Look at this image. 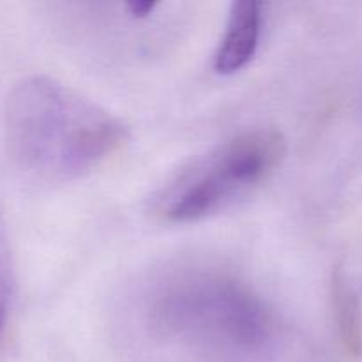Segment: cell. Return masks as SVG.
<instances>
[{
    "mask_svg": "<svg viewBox=\"0 0 362 362\" xmlns=\"http://www.w3.org/2000/svg\"><path fill=\"white\" fill-rule=\"evenodd\" d=\"M6 134L21 170L57 182L92 172L127 141L119 119L46 76L27 78L11 92Z\"/></svg>",
    "mask_w": 362,
    "mask_h": 362,
    "instance_id": "obj_1",
    "label": "cell"
},
{
    "mask_svg": "<svg viewBox=\"0 0 362 362\" xmlns=\"http://www.w3.org/2000/svg\"><path fill=\"white\" fill-rule=\"evenodd\" d=\"M147 315L159 334L228 357L262 356L279 332L269 304L219 269L194 267L172 274L152 293Z\"/></svg>",
    "mask_w": 362,
    "mask_h": 362,
    "instance_id": "obj_2",
    "label": "cell"
},
{
    "mask_svg": "<svg viewBox=\"0 0 362 362\" xmlns=\"http://www.w3.org/2000/svg\"><path fill=\"white\" fill-rule=\"evenodd\" d=\"M286 154L285 136L272 127L244 131L180 170L154 200L168 223L218 214L269 179Z\"/></svg>",
    "mask_w": 362,
    "mask_h": 362,
    "instance_id": "obj_3",
    "label": "cell"
},
{
    "mask_svg": "<svg viewBox=\"0 0 362 362\" xmlns=\"http://www.w3.org/2000/svg\"><path fill=\"white\" fill-rule=\"evenodd\" d=\"M264 25V6L255 0L235 2L230 11L225 32L214 52L218 74H235L257 55Z\"/></svg>",
    "mask_w": 362,
    "mask_h": 362,
    "instance_id": "obj_4",
    "label": "cell"
},
{
    "mask_svg": "<svg viewBox=\"0 0 362 362\" xmlns=\"http://www.w3.org/2000/svg\"><path fill=\"white\" fill-rule=\"evenodd\" d=\"M332 306L343 345L350 354H362V306L356 288L343 269H336L331 283Z\"/></svg>",
    "mask_w": 362,
    "mask_h": 362,
    "instance_id": "obj_5",
    "label": "cell"
},
{
    "mask_svg": "<svg viewBox=\"0 0 362 362\" xmlns=\"http://www.w3.org/2000/svg\"><path fill=\"white\" fill-rule=\"evenodd\" d=\"M13 299L14 283L9 246H7L6 233H4L2 223H0V341L6 338V332L9 329L11 315H13Z\"/></svg>",
    "mask_w": 362,
    "mask_h": 362,
    "instance_id": "obj_6",
    "label": "cell"
},
{
    "mask_svg": "<svg viewBox=\"0 0 362 362\" xmlns=\"http://www.w3.org/2000/svg\"><path fill=\"white\" fill-rule=\"evenodd\" d=\"M156 7L158 2H131L127 4L126 9L133 18H147L148 14L154 13Z\"/></svg>",
    "mask_w": 362,
    "mask_h": 362,
    "instance_id": "obj_7",
    "label": "cell"
}]
</instances>
